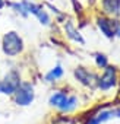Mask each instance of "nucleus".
<instances>
[{
	"instance_id": "1",
	"label": "nucleus",
	"mask_w": 120,
	"mask_h": 124,
	"mask_svg": "<svg viewBox=\"0 0 120 124\" xmlns=\"http://www.w3.org/2000/svg\"><path fill=\"white\" fill-rule=\"evenodd\" d=\"M24 44L16 32H8L3 37V51L8 55H16L22 51Z\"/></svg>"
},
{
	"instance_id": "2",
	"label": "nucleus",
	"mask_w": 120,
	"mask_h": 124,
	"mask_svg": "<svg viewBox=\"0 0 120 124\" xmlns=\"http://www.w3.org/2000/svg\"><path fill=\"white\" fill-rule=\"evenodd\" d=\"M21 85V79L19 75L16 72H9L3 80H0V93H5V95H12L16 92V89Z\"/></svg>"
},
{
	"instance_id": "3",
	"label": "nucleus",
	"mask_w": 120,
	"mask_h": 124,
	"mask_svg": "<svg viewBox=\"0 0 120 124\" xmlns=\"http://www.w3.org/2000/svg\"><path fill=\"white\" fill-rule=\"evenodd\" d=\"M34 101V88L29 83H21L15 92V102L21 107H26Z\"/></svg>"
},
{
	"instance_id": "4",
	"label": "nucleus",
	"mask_w": 120,
	"mask_h": 124,
	"mask_svg": "<svg viewBox=\"0 0 120 124\" xmlns=\"http://www.w3.org/2000/svg\"><path fill=\"white\" fill-rule=\"evenodd\" d=\"M75 76H76V79H78L82 85H85V86L94 88V86H97V83H98L97 76H95L92 72H89L88 69H85V67H78V69L75 70Z\"/></svg>"
},
{
	"instance_id": "5",
	"label": "nucleus",
	"mask_w": 120,
	"mask_h": 124,
	"mask_svg": "<svg viewBox=\"0 0 120 124\" xmlns=\"http://www.w3.org/2000/svg\"><path fill=\"white\" fill-rule=\"evenodd\" d=\"M97 85L103 91H108L110 88H113L116 85V70H114V67H108L107 66L104 75L101 76V79H98Z\"/></svg>"
},
{
	"instance_id": "6",
	"label": "nucleus",
	"mask_w": 120,
	"mask_h": 124,
	"mask_svg": "<svg viewBox=\"0 0 120 124\" xmlns=\"http://www.w3.org/2000/svg\"><path fill=\"white\" fill-rule=\"evenodd\" d=\"M98 26H100V29H101V32L105 35V37H108V38H111V37H114L116 34H117V22H114V21H110V19H105V18H100L98 19Z\"/></svg>"
},
{
	"instance_id": "7",
	"label": "nucleus",
	"mask_w": 120,
	"mask_h": 124,
	"mask_svg": "<svg viewBox=\"0 0 120 124\" xmlns=\"http://www.w3.org/2000/svg\"><path fill=\"white\" fill-rule=\"evenodd\" d=\"M22 6H24V9H25V10H28L29 13H34V15L40 19V22H41V23L47 25V23L50 22L48 15H47V13H45L40 6H37V5H34V3H29V2H24V3H22Z\"/></svg>"
},
{
	"instance_id": "8",
	"label": "nucleus",
	"mask_w": 120,
	"mask_h": 124,
	"mask_svg": "<svg viewBox=\"0 0 120 124\" xmlns=\"http://www.w3.org/2000/svg\"><path fill=\"white\" fill-rule=\"evenodd\" d=\"M68 95L65 93V92H56V93H53L51 96H50V104L53 105V107H56V108H62L63 107V104L68 101Z\"/></svg>"
},
{
	"instance_id": "9",
	"label": "nucleus",
	"mask_w": 120,
	"mask_h": 124,
	"mask_svg": "<svg viewBox=\"0 0 120 124\" xmlns=\"http://www.w3.org/2000/svg\"><path fill=\"white\" fill-rule=\"evenodd\" d=\"M104 10L110 15H117L120 10V0H104L103 2Z\"/></svg>"
},
{
	"instance_id": "10",
	"label": "nucleus",
	"mask_w": 120,
	"mask_h": 124,
	"mask_svg": "<svg viewBox=\"0 0 120 124\" xmlns=\"http://www.w3.org/2000/svg\"><path fill=\"white\" fill-rule=\"evenodd\" d=\"M65 29H66V34L69 35V38H72L73 41H76V42H81V44H84V39H82V37L79 35V32L73 28V25L70 23V22H68L66 25H65Z\"/></svg>"
},
{
	"instance_id": "11",
	"label": "nucleus",
	"mask_w": 120,
	"mask_h": 124,
	"mask_svg": "<svg viewBox=\"0 0 120 124\" xmlns=\"http://www.w3.org/2000/svg\"><path fill=\"white\" fill-rule=\"evenodd\" d=\"M62 76H63V69L60 67V66H57V67H54L51 72L47 73L45 79H47L48 82H54V80H57L59 78H62Z\"/></svg>"
},
{
	"instance_id": "12",
	"label": "nucleus",
	"mask_w": 120,
	"mask_h": 124,
	"mask_svg": "<svg viewBox=\"0 0 120 124\" xmlns=\"http://www.w3.org/2000/svg\"><path fill=\"white\" fill-rule=\"evenodd\" d=\"M76 102H78V99H76L75 96H69V98H68V101L63 104V107L60 108V111H63V112H69V111L75 109V107H76Z\"/></svg>"
},
{
	"instance_id": "13",
	"label": "nucleus",
	"mask_w": 120,
	"mask_h": 124,
	"mask_svg": "<svg viewBox=\"0 0 120 124\" xmlns=\"http://www.w3.org/2000/svg\"><path fill=\"white\" fill-rule=\"evenodd\" d=\"M97 64L100 67H107V58L103 54H97Z\"/></svg>"
},
{
	"instance_id": "14",
	"label": "nucleus",
	"mask_w": 120,
	"mask_h": 124,
	"mask_svg": "<svg viewBox=\"0 0 120 124\" xmlns=\"http://www.w3.org/2000/svg\"><path fill=\"white\" fill-rule=\"evenodd\" d=\"M3 8V0H0V9Z\"/></svg>"
},
{
	"instance_id": "15",
	"label": "nucleus",
	"mask_w": 120,
	"mask_h": 124,
	"mask_svg": "<svg viewBox=\"0 0 120 124\" xmlns=\"http://www.w3.org/2000/svg\"><path fill=\"white\" fill-rule=\"evenodd\" d=\"M117 35H119V37H120V28H119V29H117Z\"/></svg>"
}]
</instances>
